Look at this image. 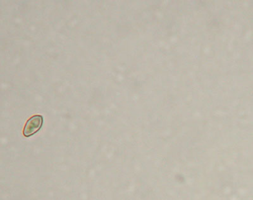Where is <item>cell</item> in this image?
<instances>
[{"label":"cell","instance_id":"1","mask_svg":"<svg viewBox=\"0 0 253 200\" xmlns=\"http://www.w3.org/2000/svg\"><path fill=\"white\" fill-rule=\"evenodd\" d=\"M44 123L41 115H35L27 121L23 129V135L26 138L33 136L41 130Z\"/></svg>","mask_w":253,"mask_h":200}]
</instances>
